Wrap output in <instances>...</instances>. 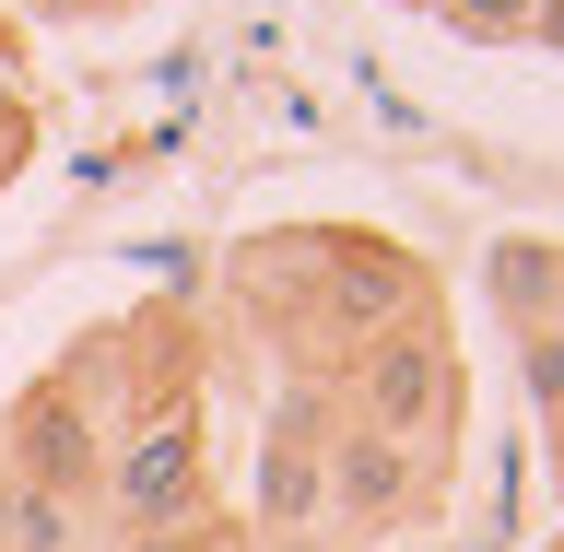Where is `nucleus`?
Here are the masks:
<instances>
[{
	"mask_svg": "<svg viewBox=\"0 0 564 552\" xmlns=\"http://www.w3.org/2000/svg\"><path fill=\"white\" fill-rule=\"evenodd\" d=\"M458 400H470V377H458V342H447L435 306L377 329V342L341 365V423H365V435H388V447H412V458L435 447V435H458Z\"/></svg>",
	"mask_w": 564,
	"mask_h": 552,
	"instance_id": "2",
	"label": "nucleus"
},
{
	"mask_svg": "<svg viewBox=\"0 0 564 552\" xmlns=\"http://www.w3.org/2000/svg\"><path fill=\"white\" fill-rule=\"evenodd\" d=\"M329 423H341V412H329L317 388H294V400H282V423L259 435V483H247V506H259V529H271V541H306V529L329 518V483H317Z\"/></svg>",
	"mask_w": 564,
	"mask_h": 552,
	"instance_id": "6",
	"label": "nucleus"
},
{
	"mask_svg": "<svg viewBox=\"0 0 564 552\" xmlns=\"http://www.w3.org/2000/svg\"><path fill=\"white\" fill-rule=\"evenodd\" d=\"M83 518H95V506H70V494L0 470V552H83Z\"/></svg>",
	"mask_w": 564,
	"mask_h": 552,
	"instance_id": "8",
	"label": "nucleus"
},
{
	"mask_svg": "<svg viewBox=\"0 0 564 552\" xmlns=\"http://www.w3.org/2000/svg\"><path fill=\"white\" fill-rule=\"evenodd\" d=\"M529 12H541V0H435V24H447V35H470V47H518V35H529Z\"/></svg>",
	"mask_w": 564,
	"mask_h": 552,
	"instance_id": "9",
	"label": "nucleus"
},
{
	"mask_svg": "<svg viewBox=\"0 0 564 552\" xmlns=\"http://www.w3.org/2000/svg\"><path fill=\"white\" fill-rule=\"evenodd\" d=\"M529 35H541V47L564 59V0H541V12H529Z\"/></svg>",
	"mask_w": 564,
	"mask_h": 552,
	"instance_id": "12",
	"label": "nucleus"
},
{
	"mask_svg": "<svg viewBox=\"0 0 564 552\" xmlns=\"http://www.w3.org/2000/svg\"><path fill=\"white\" fill-rule=\"evenodd\" d=\"M482 282H494V306H506V329H564V247H541V236H506L482 259Z\"/></svg>",
	"mask_w": 564,
	"mask_h": 552,
	"instance_id": "7",
	"label": "nucleus"
},
{
	"mask_svg": "<svg viewBox=\"0 0 564 552\" xmlns=\"http://www.w3.org/2000/svg\"><path fill=\"white\" fill-rule=\"evenodd\" d=\"M317 483H329V529H352V541H365V529H400V518H412L435 470H423L412 447L365 435V423H329V447H317Z\"/></svg>",
	"mask_w": 564,
	"mask_h": 552,
	"instance_id": "5",
	"label": "nucleus"
},
{
	"mask_svg": "<svg viewBox=\"0 0 564 552\" xmlns=\"http://www.w3.org/2000/svg\"><path fill=\"white\" fill-rule=\"evenodd\" d=\"M95 506L118 529H188L212 518V447H200V412H188V388H165L153 412L106 423V483Z\"/></svg>",
	"mask_w": 564,
	"mask_h": 552,
	"instance_id": "3",
	"label": "nucleus"
},
{
	"mask_svg": "<svg viewBox=\"0 0 564 552\" xmlns=\"http://www.w3.org/2000/svg\"><path fill=\"white\" fill-rule=\"evenodd\" d=\"M118 552H224V529L188 518V529H118Z\"/></svg>",
	"mask_w": 564,
	"mask_h": 552,
	"instance_id": "11",
	"label": "nucleus"
},
{
	"mask_svg": "<svg viewBox=\"0 0 564 552\" xmlns=\"http://www.w3.org/2000/svg\"><path fill=\"white\" fill-rule=\"evenodd\" d=\"M0 470H12V483L70 494V506H95V483H106V412H95L70 377H35L24 400L0 412Z\"/></svg>",
	"mask_w": 564,
	"mask_h": 552,
	"instance_id": "4",
	"label": "nucleus"
},
{
	"mask_svg": "<svg viewBox=\"0 0 564 552\" xmlns=\"http://www.w3.org/2000/svg\"><path fill=\"white\" fill-rule=\"evenodd\" d=\"M553 552H564V541H553Z\"/></svg>",
	"mask_w": 564,
	"mask_h": 552,
	"instance_id": "13",
	"label": "nucleus"
},
{
	"mask_svg": "<svg viewBox=\"0 0 564 552\" xmlns=\"http://www.w3.org/2000/svg\"><path fill=\"white\" fill-rule=\"evenodd\" d=\"M435 294H423V259L400 236H365V224H317V271H306V306H294V329L317 342V365L341 377L352 353L377 342V329H400V317H423Z\"/></svg>",
	"mask_w": 564,
	"mask_h": 552,
	"instance_id": "1",
	"label": "nucleus"
},
{
	"mask_svg": "<svg viewBox=\"0 0 564 552\" xmlns=\"http://www.w3.org/2000/svg\"><path fill=\"white\" fill-rule=\"evenodd\" d=\"M518 377H529V400H541V423L564 435V329H529V342H518Z\"/></svg>",
	"mask_w": 564,
	"mask_h": 552,
	"instance_id": "10",
	"label": "nucleus"
}]
</instances>
